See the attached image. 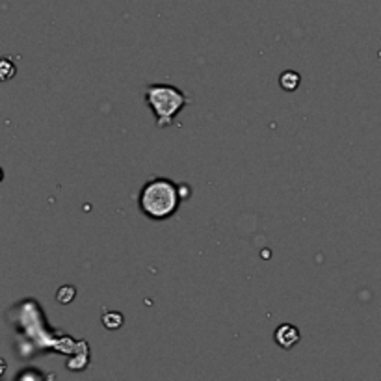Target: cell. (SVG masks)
Wrapping results in <instances>:
<instances>
[{
    "instance_id": "cell-4",
    "label": "cell",
    "mask_w": 381,
    "mask_h": 381,
    "mask_svg": "<svg viewBox=\"0 0 381 381\" xmlns=\"http://www.w3.org/2000/svg\"><path fill=\"white\" fill-rule=\"evenodd\" d=\"M299 84H301V77L296 71H285L279 77V86L285 91H296L299 88Z\"/></svg>"
},
{
    "instance_id": "cell-7",
    "label": "cell",
    "mask_w": 381,
    "mask_h": 381,
    "mask_svg": "<svg viewBox=\"0 0 381 381\" xmlns=\"http://www.w3.org/2000/svg\"><path fill=\"white\" fill-rule=\"evenodd\" d=\"M0 67H2V78H4V80H8L11 75H15V66H11L10 60L2 61V64H0Z\"/></svg>"
},
{
    "instance_id": "cell-6",
    "label": "cell",
    "mask_w": 381,
    "mask_h": 381,
    "mask_svg": "<svg viewBox=\"0 0 381 381\" xmlns=\"http://www.w3.org/2000/svg\"><path fill=\"white\" fill-rule=\"evenodd\" d=\"M77 296V290L73 287H61L60 290H58V294H56V299L60 301V304L67 305L71 304V299Z\"/></svg>"
},
{
    "instance_id": "cell-5",
    "label": "cell",
    "mask_w": 381,
    "mask_h": 381,
    "mask_svg": "<svg viewBox=\"0 0 381 381\" xmlns=\"http://www.w3.org/2000/svg\"><path fill=\"white\" fill-rule=\"evenodd\" d=\"M103 326L106 329H119L123 326V315L121 313H116V311H110L103 315Z\"/></svg>"
},
{
    "instance_id": "cell-2",
    "label": "cell",
    "mask_w": 381,
    "mask_h": 381,
    "mask_svg": "<svg viewBox=\"0 0 381 381\" xmlns=\"http://www.w3.org/2000/svg\"><path fill=\"white\" fill-rule=\"evenodd\" d=\"M145 103L155 114L156 127L166 128L172 127L179 112L188 105V97L170 84H149L145 89Z\"/></svg>"
},
{
    "instance_id": "cell-1",
    "label": "cell",
    "mask_w": 381,
    "mask_h": 381,
    "mask_svg": "<svg viewBox=\"0 0 381 381\" xmlns=\"http://www.w3.org/2000/svg\"><path fill=\"white\" fill-rule=\"evenodd\" d=\"M181 201H183L181 186L170 181V179L162 177H156L149 183H145L138 195L142 214L155 221L170 220L181 207Z\"/></svg>"
},
{
    "instance_id": "cell-3",
    "label": "cell",
    "mask_w": 381,
    "mask_h": 381,
    "mask_svg": "<svg viewBox=\"0 0 381 381\" xmlns=\"http://www.w3.org/2000/svg\"><path fill=\"white\" fill-rule=\"evenodd\" d=\"M276 343L285 350L294 348L296 344L299 343V329L298 327H294L292 324H283L276 329Z\"/></svg>"
}]
</instances>
